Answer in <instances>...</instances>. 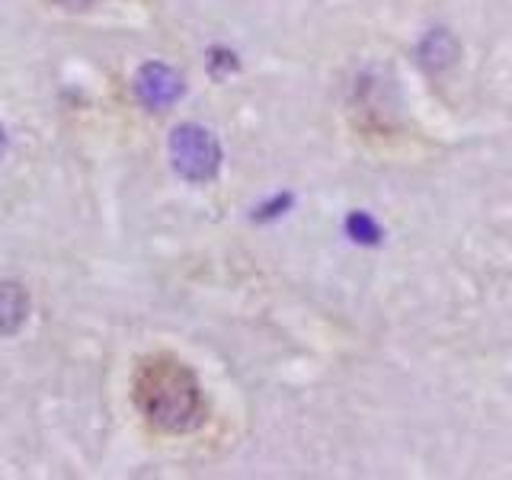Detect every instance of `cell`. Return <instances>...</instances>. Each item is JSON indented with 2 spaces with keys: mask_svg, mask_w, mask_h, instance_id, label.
Segmentation results:
<instances>
[{
  "mask_svg": "<svg viewBox=\"0 0 512 480\" xmlns=\"http://www.w3.org/2000/svg\"><path fill=\"white\" fill-rule=\"evenodd\" d=\"M132 400L157 432H192L205 420V394L196 372L170 352H154L135 365Z\"/></svg>",
  "mask_w": 512,
  "mask_h": 480,
  "instance_id": "obj_1",
  "label": "cell"
},
{
  "mask_svg": "<svg viewBox=\"0 0 512 480\" xmlns=\"http://www.w3.org/2000/svg\"><path fill=\"white\" fill-rule=\"evenodd\" d=\"M170 160L176 173L189 183H208L215 180L221 164V148L212 132L202 125H180L170 138Z\"/></svg>",
  "mask_w": 512,
  "mask_h": 480,
  "instance_id": "obj_2",
  "label": "cell"
},
{
  "mask_svg": "<svg viewBox=\"0 0 512 480\" xmlns=\"http://www.w3.org/2000/svg\"><path fill=\"white\" fill-rule=\"evenodd\" d=\"M135 93H138V100L144 106H151V109H167L173 106L176 100H180V93H183V77L176 74L170 64H144V68L138 71L135 77Z\"/></svg>",
  "mask_w": 512,
  "mask_h": 480,
  "instance_id": "obj_3",
  "label": "cell"
},
{
  "mask_svg": "<svg viewBox=\"0 0 512 480\" xmlns=\"http://www.w3.org/2000/svg\"><path fill=\"white\" fill-rule=\"evenodd\" d=\"M29 317V295L20 282H0V336H13Z\"/></svg>",
  "mask_w": 512,
  "mask_h": 480,
  "instance_id": "obj_4",
  "label": "cell"
},
{
  "mask_svg": "<svg viewBox=\"0 0 512 480\" xmlns=\"http://www.w3.org/2000/svg\"><path fill=\"white\" fill-rule=\"evenodd\" d=\"M455 58H458V42L442 29L429 32L420 45V61L429 71H442V68H448V64H455Z\"/></svg>",
  "mask_w": 512,
  "mask_h": 480,
  "instance_id": "obj_5",
  "label": "cell"
},
{
  "mask_svg": "<svg viewBox=\"0 0 512 480\" xmlns=\"http://www.w3.org/2000/svg\"><path fill=\"white\" fill-rule=\"evenodd\" d=\"M346 234H349L352 240H356V244H368V247L378 244V240H381V228H378V224H375L372 218H368L365 212H352V215L346 218Z\"/></svg>",
  "mask_w": 512,
  "mask_h": 480,
  "instance_id": "obj_6",
  "label": "cell"
},
{
  "mask_svg": "<svg viewBox=\"0 0 512 480\" xmlns=\"http://www.w3.org/2000/svg\"><path fill=\"white\" fill-rule=\"evenodd\" d=\"M48 4H55L61 10H71V13H80V10H90L96 4H103V0H48Z\"/></svg>",
  "mask_w": 512,
  "mask_h": 480,
  "instance_id": "obj_7",
  "label": "cell"
},
{
  "mask_svg": "<svg viewBox=\"0 0 512 480\" xmlns=\"http://www.w3.org/2000/svg\"><path fill=\"white\" fill-rule=\"evenodd\" d=\"M4 144H7V135H4V125H0V154H4Z\"/></svg>",
  "mask_w": 512,
  "mask_h": 480,
  "instance_id": "obj_8",
  "label": "cell"
}]
</instances>
